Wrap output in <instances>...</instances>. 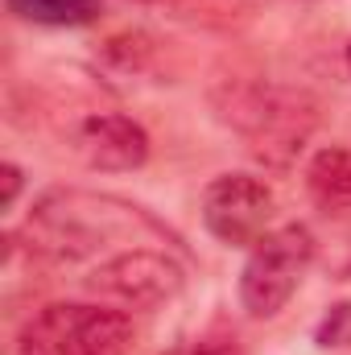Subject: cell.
Segmentation results:
<instances>
[{
  "label": "cell",
  "mask_w": 351,
  "mask_h": 355,
  "mask_svg": "<svg viewBox=\"0 0 351 355\" xmlns=\"http://www.w3.org/2000/svg\"><path fill=\"white\" fill-rule=\"evenodd\" d=\"M132 223H149L137 207H124L116 198H95L79 190H54L37 198L29 211V236L33 244L54 261H83L116 244Z\"/></svg>",
  "instance_id": "6da1fadb"
},
{
  "label": "cell",
  "mask_w": 351,
  "mask_h": 355,
  "mask_svg": "<svg viewBox=\"0 0 351 355\" xmlns=\"http://www.w3.org/2000/svg\"><path fill=\"white\" fill-rule=\"evenodd\" d=\"M219 116L248 137V149L285 166L314 132L318 124V107L306 91L277 87V83H248V87H232L228 99H219Z\"/></svg>",
  "instance_id": "7a4b0ae2"
},
{
  "label": "cell",
  "mask_w": 351,
  "mask_h": 355,
  "mask_svg": "<svg viewBox=\"0 0 351 355\" xmlns=\"http://www.w3.org/2000/svg\"><path fill=\"white\" fill-rule=\"evenodd\" d=\"M128 347L132 318L91 302L42 306L21 331V355H128Z\"/></svg>",
  "instance_id": "3957f363"
},
{
  "label": "cell",
  "mask_w": 351,
  "mask_h": 355,
  "mask_svg": "<svg viewBox=\"0 0 351 355\" xmlns=\"http://www.w3.org/2000/svg\"><path fill=\"white\" fill-rule=\"evenodd\" d=\"M314 261V236L302 223H285L261 236L240 268V306L252 318H273L298 293L306 268Z\"/></svg>",
  "instance_id": "277c9868"
},
{
  "label": "cell",
  "mask_w": 351,
  "mask_h": 355,
  "mask_svg": "<svg viewBox=\"0 0 351 355\" xmlns=\"http://www.w3.org/2000/svg\"><path fill=\"white\" fill-rule=\"evenodd\" d=\"M186 272L174 257L157 248H128L116 252L87 277V289L99 302H112L120 310H153L162 302L178 297Z\"/></svg>",
  "instance_id": "5b68a950"
},
{
  "label": "cell",
  "mask_w": 351,
  "mask_h": 355,
  "mask_svg": "<svg viewBox=\"0 0 351 355\" xmlns=\"http://www.w3.org/2000/svg\"><path fill=\"white\" fill-rule=\"evenodd\" d=\"M273 190L252 174H219L203 194V223L228 248H252L268 236L273 223Z\"/></svg>",
  "instance_id": "8992f818"
},
{
  "label": "cell",
  "mask_w": 351,
  "mask_h": 355,
  "mask_svg": "<svg viewBox=\"0 0 351 355\" xmlns=\"http://www.w3.org/2000/svg\"><path fill=\"white\" fill-rule=\"evenodd\" d=\"M71 145L99 174H128L149 162V132L120 112H99L79 120V128L71 132Z\"/></svg>",
  "instance_id": "52a82bcc"
},
{
  "label": "cell",
  "mask_w": 351,
  "mask_h": 355,
  "mask_svg": "<svg viewBox=\"0 0 351 355\" xmlns=\"http://www.w3.org/2000/svg\"><path fill=\"white\" fill-rule=\"evenodd\" d=\"M306 190L327 215L351 211V145L318 149L306 166Z\"/></svg>",
  "instance_id": "ba28073f"
},
{
  "label": "cell",
  "mask_w": 351,
  "mask_h": 355,
  "mask_svg": "<svg viewBox=\"0 0 351 355\" xmlns=\"http://www.w3.org/2000/svg\"><path fill=\"white\" fill-rule=\"evenodd\" d=\"M4 8L21 21L50 25V29H75L91 25L103 12V0H4Z\"/></svg>",
  "instance_id": "9c48e42d"
},
{
  "label": "cell",
  "mask_w": 351,
  "mask_h": 355,
  "mask_svg": "<svg viewBox=\"0 0 351 355\" xmlns=\"http://www.w3.org/2000/svg\"><path fill=\"white\" fill-rule=\"evenodd\" d=\"M314 343L318 347H351V302H335L323 322L314 327Z\"/></svg>",
  "instance_id": "30bf717a"
},
{
  "label": "cell",
  "mask_w": 351,
  "mask_h": 355,
  "mask_svg": "<svg viewBox=\"0 0 351 355\" xmlns=\"http://www.w3.org/2000/svg\"><path fill=\"white\" fill-rule=\"evenodd\" d=\"M166 355H244V352L228 339H203V343H186V347H174Z\"/></svg>",
  "instance_id": "8fae6325"
},
{
  "label": "cell",
  "mask_w": 351,
  "mask_h": 355,
  "mask_svg": "<svg viewBox=\"0 0 351 355\" xmlns=\"http://www.w3.org/2000/svg\"><path fill=\"white\" fill-rule=\"evenodd\" d=\"M17 194H21V170L8 162V166H4V207H12Z\"/></svg>",
  "instance_id": "7c38bea8"
},
{
  "label": "cell",
  "mask_w": 351,
  "mask_h": 355,
  "mask_svg": "<svg viewBox=\"0 0 351 355\" xmlns=\"http://www.w3.org/2000/svg\"><path fill=\"white\" fill-rule=\"evenodd\" d=\"M348 71H351V42H348Z\"/></svg>",
  "instance_id": "4fadbf2b"
}]
</instances>
